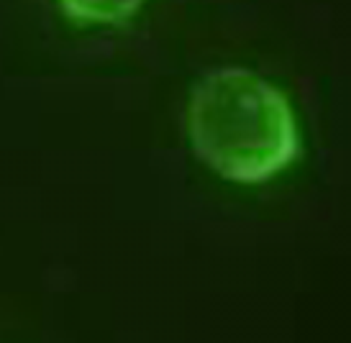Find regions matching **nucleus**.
<instances>
[{"label":"nucleus","mask_w":351,"mask_h":343,"mask_svg":"<svg viewBox=\"0 0 351 343\" xmlns=\"http://www.w3.org/2000/svg\"><path fill=\"white\" fill-rule=\"evenodd\" d=\"M187 136L208 167L239 185L282 175L300 154L293 103L269 79L239 67L210 72L193 88Z\"/></svg>","instance_id":"f257e3e1"},{"label":"nucleus","mask_w":351,"mask_h":343,"mask_svg":"<svg viewBox=\"0 0 351 343\" xmlns=\"http://www.w3.org/2000/svg\"><path fill=\"white\" fill-rule=\"evenodd\" d=\"M144 0H59L62 10L77 23H123L128 21Z\"/></svg>","instance_id":"f03ea898"}]
</instances>
